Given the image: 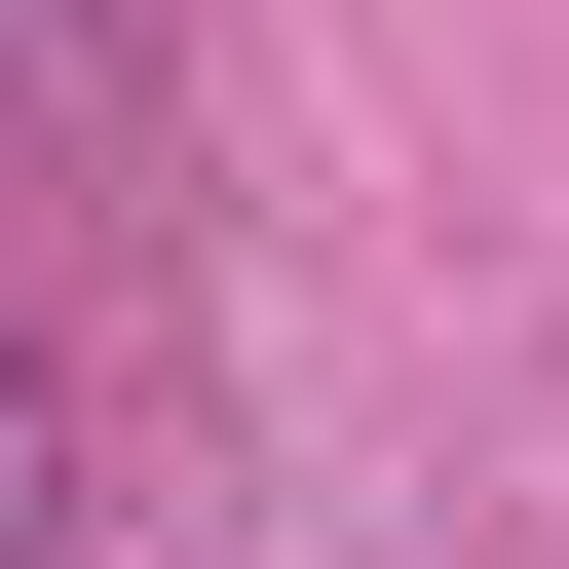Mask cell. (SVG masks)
<instances>
[{"label": "cell", "mask_w": 569, "mask_h": 569, "mask_svg": "<svg viewBox=\"0 0 569 569\" xmlns=\"http://www.w3.org/2000/svg\"><path fill=\"white\" fill-rule=\"evenodd\" d=\"M0 493H39V380H0Z\"/></svg>", "instance_id": "obj_1"}]
</instances>
